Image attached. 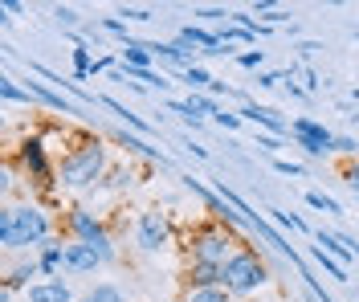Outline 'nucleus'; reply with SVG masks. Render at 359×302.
Returning a JSON list of instances; mask_svg holds the SVG:
<instances>
[{"mask_svg": "<svg viewBox=\"0 0 359 302\" xmlns=\"http://www.w3.org/2000/svg\"><path fill=\"white\" fill-rule=\"evenodd\" d=\"M49 237V217L37 205H21V209L0 212V245L4 249H21V245H41Z\"/></svg>", "mask_w": 359, "mask_h": 302, "instance_id": "obj_1", "label": "nucleus"}, {"mask_svg": "<svg viewBox=\"0 0 359 302\" xmlns=\"http://www.w3.org/2000/svg\"><path fill=\"white\" fill-rule=\"evenodd\" d=\"M262 282H266V266H262V257L253 249H241V254H233L224 261V290L229 294H249Z\"/></svg>", "mask_w": 359, "mask_h": 302, "instance_id": "obj_2", "label": "nucleus"}, {"mask_svg": "<svg viewBox=\"0 0 359 302\" xmlns=\"http://www.w3.org/2000/svg\"><path fill=\"white\" fill-rule=\"evenodd\" d=\"M98 176H102V147L98 143H86L62 160V184L69 188H90Z\"/></svg>", "mask_w": 359, "mask_h": 302, "instance_id": "obj_3", "label": "nucleus"}, {"mask_svg": "<svg viewBox=\"0 0 359 302\" xmlns=\"http://www.w3.org/2000/svg\"><path fill=\"white\" fill-rule=\"evenodd\" d=\"M229 245H233V237L221 225H208V229L192 233V266H224L233 257Z\"/></svg>", "mask_w": 359, "mask_h": 302, "instance_id": "obj_4", "label": "nucleus"}, {"mask_svg": "<svg viewBox=\"0 0 359 302\" xmlns=\"http://www.w3.org/2000/svg\"><path fill=\"white\" fill-rule=\"evenodd\" d=\"M290 135H294L298 143H302V147H306L311 156L335 151V143H339V135H331V131H327L323 123H314V118H294V123H290Z\"/></svg>", "mask_w": 359, "mask_h": 302, "instance_id": "obj_5", "label": "nucleus"}, {"mask_svg": "<svg viewBox=\"0 0 359 302\" xmlns=\"http://www.w3.org/2000/svg\"><path fill=\"white\" fill-rule=\"evenodd\" d=\"M102 261H107V254H102L98 245H86V241L66 245V270H69V274H94Z\"/></svg>", "mask_w": 359, "mask_h": 302, "instance_id": "obj_6", "label": "nucleus"}, {"mask_svg": "<svg viewBox=\"0 0 359 302\" xmlns=\"http://www.w3.org/2000/svg\"><path fill=\"white\" fill-rule=\"evenodd\" d=\"M69 225H74V233H78V241H86V245H98L102 254L111 257V241H107V233H102V225H98V221H94L86 209H74Z\"/></svg>", "mask_w": 359, "mask_h": 302, "instance_id": "obj_7", "label": "nucleus"}, {"mask_svg": "<svg viewBox=\"0 0 359 302\" xmlns=\"http://www.w3.org/2000/svg\"><path fill=\"white\" fill-rule=\"evenodd\" d=\"M168 217L163 212H143L139 217V245L143 249H159V245H168Z\"/></svg>", "mask_w": 359, "mask_h": 302, "instance_id": "obj_8", "label": "nucleus"}, {"mask_svg": "<svg viewBox=\"0 0 359 302\" xmlns=\"http://www.w3.org/2000/svg\"><path fill=\"white\" fill-rule=\"evenodd\" d=\"M314 245L318 249H327V254L335 257L339 266H347V261H359V245L355 241H347V237H335V233H323V229H314Z\"/></svg>", "mask_w": 359, "mask_h": 302, "instance_id": "obj_9", "label": "nucleus"}, {"mask_svg": "<svg viewBox=\"0 0 359 302\" xmlns=\"http://www.w3.org/2000/svg\"><path fill=\"white\" fill-rule=\"evenodd\" d=\"M241 123H253V127L262 123V127H269L273 135H286V131H290V123L278 118V111H269V107H245V111H241Z\"/></svg>", "mask_w": 359, "mask_h": 302, "instance_id": "obj_10", "label": "nucleus"}, {"mask_svg": "<svg viewBox=\"0 0 359 302\" xmlns=\"http://www.w3.org/2000/svg\"><path fill=\"white\" fill-rule=\"evenodd\" d=\"M118 57H123V66H131V70H147V66H151V57H156V49L143 46V41H123Z\"/></svg>", "mask_w": 359, "mask_h": 302, "instance_id": "obj_11", "label": "nucleus"}, {"mask_svg": "<svg viewBox=\"0 0 359 302\" xmlns=\"http://www.w3.org/2000/svg\"><path fill=\"white\" fill-rule=\"evenodd\" d=\"M180 41H184V46H201V53H224L221 41H217V33H204L196 25H184V29H180Z\"/></svg>", "mask_w": 359, "mask_h": 302, "instance_id": "obj_12", "label": "nucleus"}, {"mask_svg": "<svg viewBox=\"0 0 359 302\" xmlns=\"http://www.w3.org/2000/svg\"><path fill=\"white\" fill-rule=\"evenodd\" d=\"M74 294H69L66 282H41V286H29V302H69Z\"/></svg>", "mask_w": 359, "mask_h": 302, "instance_id": "obj_13", "label": "nucleus"}, {"mask_svg": "<svg viewBox=\"0 0 359 302\" xmlns=\"http://www.w3.org/2000/svg\"><path fill=\"white\" fill-rule=\"evenodd\" d=\"M192 290H204V286H224V266H192Z\"/></svg>", "mask_w": 359, "mask_h": 302, "instance_id": "obj_14", "label": "nucleus"}, {"mask_svg": "<svg viewBox=\"0 0 359 302\" xmlns=\"http://www.w3.org/2000/svg\"><path fill=\"white\" fill-rule=\"evenodd\" d=\"M29 94H37L41 102H49V107H53V111H62V115H78V107H74V102H66L62 94H53V90H45L41 82H29Z\"/></svg>", "mask_w": 359, "mask_h": 302, "instance_id": "obj_15", "label": "nucleus"}, {"mask_svg": "<svg viewBox=\"0 0 359 302\" xmlns=\"http://www.w3.org/2000/svg\"><path fill=\"white\" fill-rule=\"evenodd\" d=\"M21 160H25V167H33V176H37V180H45V176H49V167H45V156H41V143H37V139L25 143Z\"/></svg>", "mask_w": 359, "mask_h": 302, "instance_id": "obj_16", "label": "nucleus"}, {"mask_svg": "<svg viewBox=\"0 0 359 302\" xmlns=\"http://www.w3.org/2000/svg\"><path fill=\"white\" fill-rule=\"evenodd\" d=\"M311 254H314V261H318V266H323V270H327V274H331L335 282H347V266H339V261H335L331 254H327V249L311 245Z\"/></svg>", "mask_w": 359, "mask_h": 302, "instance_id": "obj_17", "label": "nucleus"}, {"mask_svg": "<svg viewBox=\"0 0 359 302\" xmlns=\"http://www.w3.org/2000/svg\"><path fill=\"white\" fill-rule=\"evenodd\" d=\"M188 302H229L224 286H204V290H188Z\"/></svg>", "mask_w": 359, "mask_h": 302, "instance_id": "obj_18", "label": "nucleus"}, {"mask_svg": "<svg viewBox=\"0 0 359 302\" xmlns=\"http://www.w3.org/2000/svg\"><path fill=\"white\" fill-rule=\"evenodd\" d=\"M94 70V57H90L86 46H74V78H86Z\"/></svg>", "mask_w": 359, "mask_h": 302, "instance_id": "obj_19", "label": "nucleus"}, {"mask_svg": "<svg viewBox=\"0 0 359 302\" xmlns=\"http://www.w3.org/2000/svg\"><path fill=\"white\" fill-rule=\"evenodd\" d=\"M266 212L273 217V221H278V225H282V229H294V233H311V229H306V221H298L294 212H278V209H266Z\"/></svg>", "mask_w": 359, "mask_h": 302, "instance_id": "obj_20", "label": "nucleus"}, {"mask_svg": "<svg viewBox=\"0 0 359 302\" xmlns=\"http://www.w3.org/2000/svg\"><path fill=\"white\" fill-rule=\"evenodd\" d=\"M257 13H262L269 25H286V21H290V13H286V8H273L269 0H257Z\"/></svg>", "mask_w": 359, "mask_h": 302, "instance_id": "obj_21", "label": "nucleus"}, {"mask_svg": "<svg viewBox=\"0 0 359 302\" xmlns=\"http://www.w3.org/2000/svg\"><path fill=\"white\" fill-rule=\"evenodd\" d=\"M306 205H314V209H323V212H343L339 209V200L335 196H327V192H306Z\"/></svg>", "mask_w": 359, "mask_h": 302, "instance_id": "obj_22", "label": "nucleus"}, {"mask_svg": "<svg viewBox=\"0 0 359 302\" xmlns=\"http://www.w3.org/2000/svg\"><path fill=\"white\" fill-rule=\"evenodd\" d=\"M0 98L4 102H17V98H29V90H21L13 78H0Z\"/></svg>", "mask_w": 359, "mask_h": 302, "instance_id": "obj_23", "label": "nucleus"}, {"mask_svg": "<svg viewBox=\"0 0 359 302\" xmlns=\"http://www.w3.org/2000/svg\"><path fill=\"white\" fill-rule=\"evenodd\" d=\"M184 78H188V86H192V90H204V86H212V78H208V70H201V66L184 70Z\"/></svg>", "mask_w": 359, "mask_h": 302, "instance_id": "obj_24", "label": "nucleus"}, {"mask_svg": "<svg viewBox=\"0 0 359 302\" xmlns=\"http://www.w3.org/2000/svg\"><path fill=\"white\" fill-rule=\"evenodd\" d=\"M90 302H123V294H118L114 286H94V294H90Z\"/></svg>", "mask_w": 359, "mask_h": 302, "instance_id": "obj_25", "label": "nucleus"}, {"mask_svg": "<svg viewBox=\"0 0 359 302\" xmlns=\"http://www.w3.org/2000/svg\"><path fill=\"white\" fill-rule=\"evenodd\" d=\"M53 17H57V25H66V29L78 21V13H74V8H66V4H57V8H53Z\"/></svg>", "mask_w": 359, "mask_h": 302, "instance_id": "obj_26", "label": "nucleus"}, {"mask_svg": "<svg viewBox=\"0 0 359 302\" xmlns=\"http://www.w3.org/2000/svg\"><path fill=\"white\" fill-rule=\"evenodd\" d=\"M118 17H127V21H151L147 8H118Z\"/></svg>", "mask_w": 359, "mask_h": 302, "instance_id": "obj_27", "label": "nucleus"}, {"mask_svg": "<svg viewBox=\"0 0 359 302\" xmlns=\"http://www.w3.org/2000/svg\"><path fill=\"white\" fill-rule=\"evenodd\" d=\"M257 147L262 151H278L282 147V135H257Z\"/></svg>", "mask_w": 359, "mask_h": 302, "instance_id": "obj_28", "label": "nucleus"}, {"mask_svg": "<svg viewBox=\"0 0 359 302\" xmlns=\"http://www.w3.org/2000/svg\"><path fill=\"white\" fill-rule=\"evenodd\" d=\"M262 62H266V53H262V49H253V53H241V66H245V70L262 66Z\"/></svg>", "mask_w": 359, "mask_h": 302, "instance_id": "obj_29", "label": "nucleus"}, {"mask_svg": "<svg viewBox=\"0 0 359 302\" xmlns=\"http://www.w3.org/2000/svg\"><path fill=\"white\" fill-rule=\"evenodd\" d=\"M273 167H278L282 176H302V167H298V163H290V160H273Z\"/></svg>", "mask_w": 359, "mask_h": 302, "instance_id": "obj_30", "label": "nucleus"}, {"mask_svg": "<svg viewBox=\"0 0 359 302\" xmlns=\"http://www.w3.org/2000/svg\"><path fill=\"white\" fill-rule=\"evenodd\" d=\"M217 123H221V127H229V131H237V127H241V115H217Z\"/></svg>", "mask_w": 359, "mask_h": 302, "instance_id": "obj_31", "label": "nucleus"}, {"mask_svg": "<svg viewBox=\"0 0 359 302\" xmlns=\"http://www.w3.org/2000/svg\"><path fill=\"white\" fill-rule=\"evenodd\" d=\"M102 29H111V33H118V37H127V21H102ZM131 41V37H127Z\"/></svg>", "mask_w": 359, "mask_h": 302, "instance_id": "obj_32", "label": "nucleus"}, {"mask_svg": "<svg viewBox=\"0 0 359 302\" xmlns=\"http://www.w3.org/2000/svg\"><path fill=\"white\" fill-rule=\"evenodd\" d=\"M347 184L355 188V196H359V163H355V167H351V172H347Z\"/></svg>", "mask_w": 359, "mask_h": 302, "instance_id": "obj_33", "label": "nucleus"}, {"mask_svg": "<svg viewBox=\"0 0 359 302\" xmlns=\"http://www.w3.org/2000/svg\"><path fill=\"white\" fill-rule=\"evenodd\" d=\"M355 205H359V196H355Z\"/></svg>", "mask_w": 359, "mask_h": 302, "instance_id": "obj_34", "label": "nucleus"}, {"mask_svg": "<svg viewBox=\"0 0 359 302\" xmlns=\"http://www.w3.org/2000/svg\"><path fill=\"white\" fill-rule=\"evenodd\" d=\"M82 302H90V298H82Z\"/></svg>", "mask_w": 359, "mask_h": 302, "instance_id": "obj_35", "label": "nucleus"}]
</instances>
